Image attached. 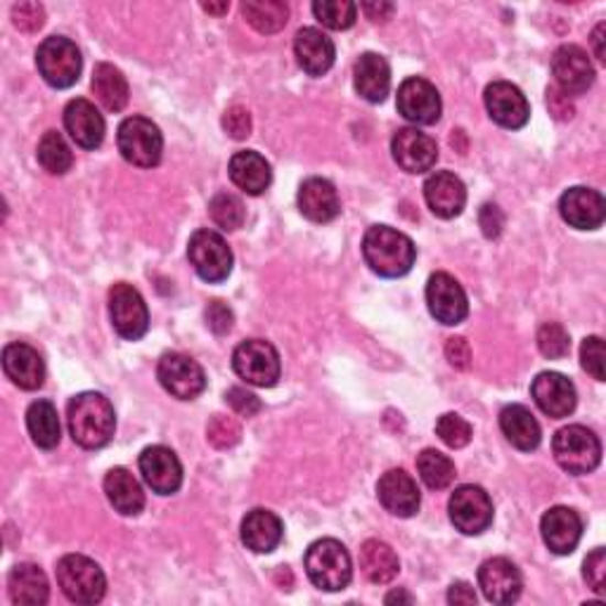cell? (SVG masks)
Here are the masks:
<instances>
[{
    "instance_id": "obj_1",
    "label": "cell",
    "mask_w": 606,
    "mask_h": 606,
    "mask_svg": "<svg viewBox=\"0 0 606 606\" xmlns=\"http://www.w3.org/2000/svg\"><path fill=\"white\" fill-rule=\"evenodd\" d=\"M69 434L74 443L86 451H100L115 436L117 414L109 398L98 391H84L74 396L67 405Z\"/></svg>"
},
{
    "instance_id": "obj_2",
    "label": "cell",
    "mask_w": 606,
    "mask_h": 606,
    "mask_svg": "<svg viewBox=\"0 0 606 606\" xmlns=\"http://www.w3.org/2000/svg\"><path fill=\"white\" fill-rule=\"evenodd\" d=\"M362 257L379 278H403L418 259V247L403 232L389 226H372L362 237Z\"/></svg>"
},
{
    "instance_id": "obj_3",
    "label": "cell",
    "mask_w": 606,
    "mask_h": 606,
    "mask_svg": "<svg viewBox=\"0 0 606 606\" xmlns=\"http://www.w3.org/2000/svg\"><path fill=\"white\" fill-rule=\"evenodd\" d=\"M306 573L315 587L325 593H339L354 578V566L339 540L323 538L315 540L306 552Z\"/></svg>"
},
{
    "instance_id": "obj_4",
    "label": "cell",
    "mask_w": 606,
    "mask_h": 606,
    "mask_svg": "<svg viewBox=\"0 0 606 606\" xmlns=\"http://www.w3.org/2000/svg\"><path fill=\"white\" fill-rule=\"evenodd\" d=\"M552 453L556 465L573 476L595 472L602 462V443L583 424H569L552 439Z\"/></svg>"
},
{
    "instance_id": "obj_5",
    "label": "cell",
    "mask_w": 606,
    "mask_h": 606,
    "mask_svg": "<svg viewBox=\"0 0 606 606\" xmlns=\"http://www.w3.org/2000/svg\"><path fill=\"white\" fill-rule=\"evenodd\" d=\"M57 585L74 604H98L107 593L102 569L84 554H67L57 562Z\"/></svg>"
},
{
    "instance_id": "obj_6",
    "label": "cell",
    "mask_w": 606,
    "mask_h": 606,
    "mask_svg": "<svg viewBox=\"0 0 606 606\" xmlns=\"http://www.w3.org/2000/svg\"><path fill=\"white\" fill-rule=\"evenodd\" d=\"M117 145L129 164L138 169H154L162 162L164 136L154 121L145 117H129L119 126Z\"/></svg>"
},
{
    "instance_id": "obj_7",
    "label": "cell",
    "mask_w": 606,
    "mask_h": 606,
    "mask_svg": "<svg viewBox=\"0 0 606 606\" xmlns=\"http://www.w3.org/2000/svg\"><path fill=\"white\" fill-rule=\"evenodd\" d=\"M36 67L53 88H72L82 76L84 59L74 41L65 36L45 39L36 51Z\"/></svg>"
},
{
    "instance_id": "obj_8",
    "label": "cell",
    "mask_w": 606,
    "mask_h": 606,
    "mask_svg": "<svg viewBox=\"0 0 606 606\" xmlns=\"http://www.w3.org/2000/svg\"><path fill=\"white\" fill-rule=\"evenodd\" d=\"M232 368L239 379L259 389L275 387L282 372L278 348L266 339H249L239 344L232 354Z\"/></svg>"
},
{
    "instance_id": "obj_9",
    "label": "cell",
    "mask_w": 606,
    "mask_h": 606,
    "mask_svg": "<svg viewBox=\"0 0 606 606\" xmlns=\"http://www.w3.org/2000/svg\"><path fill=\"white\" fill-rule=\"evenodd\" d=\"M187 259L204 282L218 284L232 273V251L216 230H197L190 237Z\"/></svg>"
},
{
    "instance_id": "obj_10",
    "label": "cell",
    "mask_w": 606,
    "mask_h": 606,
    "mask_svg": "<svg viewBox=\"0 0 606 606\" xmlns=\"http://www.w3.org/2000/svg\"><path fill=\"white\" fill-rule=\"evenodd\" d=\"M109 315L117 334L126 342H138L150 329V311L136 286L117 282L109 290Z\"/></svg>"
},
{
    "instance_id": "obj_11",
    "label": "cell",
    "mask_w": 606,
    "mask_h": 606,
    "mask_svg": "<svg viewBox=\"0 0 606 606\" xmlns=\"http://www.w3.org/2000/svg\"><path fill=\"white\" fill-rule=\"evenodd\" d=\"M451 521L465 535H481L493 523V500L481 486H459L448 502Z\"/></svg>"
},
{
    "instance_id": "obj_12",
    "label": "cell",
    "mask_w": 606,
    "mask_h": 606,
    "mask_svg": "<svg viewBox=\"0 0 606 606\" xmlns=\"http://www.w3.org/2000/svg\"><path fill=\"white\" fill-rule=\"evenodd\" d=\"M156 379L178 401H195L206 389L202 365L185 354H164L156 365Z\"/></svg>"
},
{
    "instance_id": "obj_13",
    "label": "cell",
    "mask_w": 606,
    "mask_h": 606,
    "mask_svg": "<svg viewBox=\"0 0 606 606\" xmlns=\"http://www.w3.org/2000/svg\"><path fill=\"white\" fill-rule=\"evenodd\" d=\"M426 306L441 325L455 327L467 321L469 301L462 284L448 273H434L426 282Z\"/></svg>"
},
{
    "instance_id": "obj_14",
    "label": "cell",
    "mask_w": 606,
    "mask_h": 606,
    "mask_svg": "<svg viewBox=\"0 0 606 606\" xmlns=\"http://www.w3.org/2000/svg\"><path fill=\"white\" fill-rule=\"evenodd\" d=\"M396 107L405 121L418 126H432L441 119L443 102L432 82H426L422 76H412L405 78L401 88H398Z\"/></svg>"
},
{
    "instance_id": "obj_15",
    "label": "cell",
    "mask_w": 606,
    "mask_h": 606,
    "mask_svg": "<svg viewBox=\"0 0 606 606\" xmlns=\"http://www.w3.org/2000/svg\"><path fill=\"white\" fill-rule=\"evenodd\" d=\"M140 474L159 496H173L183 486V465L166 445H150L140 455Z\"/></svg>"
},
{
    "instance_id": "obj_16",
    "label": "cell",
    "mask_w": 606,
    "mask_h": 606,
    "mask_svg": "<svg viewBox=\"0 0 606 606\" xmlns=\"http://www.w3.org/2000/svg\"><path fill=\"white\" fill-rule=\"evenodd\" d=\"M484 100L490 119L502 126V129H523L531 119L529 100H526V95L509 82H493L484 93Z\"/></svg>"
},
{
    "instance_id": "obj_17",
    "label": "cell",
    "mask_w": 606,
    "mask_h": 606,
    "mask_svg": "<svg viewBox=\"0 0 606 606\" xmlns=\"http://www.w3.org/2000/svg\"><path fill=\"white\" fill-rule=\"evenodd\" d=\"M554 84L564 95H583L595 84V67L578 45H562L552 57Z\"/></svg>"
},
{
    "instance_id": "obj_18",
    "label": "cell",
    "mask_w": 606,
    "mask_h": 606,
    "mask_svg": "<svg viewBox=\"0 0 606 606\" xmlns=\"http://www.w3.org/2000/svg\"><path fill=\"white\" fill-rule=\"evenodd\" d=\"M478 587L493 604H515L523 589L521 571L505 556H493L478 569Z\"/></svg>"
},
{
    "instance_id": "obj_19",
    "label": "cell",
    "mask_w": 606,
    "mask_h": 606,
    "mask_svg": "<svg viewBox=\"0 0 606 606\" xmlns=\"http://www.w3.org/2000/svg\"><path fill=\"white\" fill-rule=\"evenodd\" d=\"M531 396L535 405L552 420L569 418L578 403L576 387L560 372H540L531 385Z\"/></svg>"
},
{
    "instance_id": "obj_20",
    "label": "cell",
    "mask_w": 606,
    "mask_h": 606,
    "mask_svg": "<svg viewBox=\"0 0 606 606\" xmlns=\"http://www.w3.org/2000/svg\"><path fill=\"white\" fill-rule=\"evenodd\" d=\"M396 164L408 173H426L439 162V145L432 136L418 129H401L391 140Z\"/></svg>"
},
{
    "instance_id": "obj_21",
    "label": "cell",
    "mask_w": 606,
    "mask_h": 606,
    "mask_svg": "<svg viewBox=\"0 0 606 606\" xmlns=\"http://www.w3.org/2000/svg\"><path fill=\"white\" fill-rule=\"evenodd\" d=\"M377 498L387 512L401 519H410L418 515L422 505L418 484H414V478L403 469H391L379 478Z\"/></svg>"
},
{
    "instance_id": "obj_22",
    "label": "cell",
    "mask_w": 606,
    "mask_h": 606,
    "mask_svg": "<svg viewBox=\"0 0 606 606\" xmlns=\"http://www.w3.org/2000/svg\"><path fill=\"white\" fill-rule=\"evenodd\" d=\"M540 533L550 552L564 556L578 548L583 538V519L571 507H552L542 515Z\"/></svg>"
},
{
    "instance_id": "obj_23",
    "label": "cell",
    "mask_w": 606,
    "mask_h": 606,
    "mask_svg": "<svg viewBox=\"0 0 606 606\" xmlns=\"http://www.w3.org/2000/svg\"><path fill=\"white\" fill-rule=\"evenodd\" d=\"M424 199L434 216L451 220L462 214L467 204V187L455 173L436 171L424 183Z\"/></svg>"
},
{
    "instance_id": "obj_24",
    "label": "cell",
    "mask_w": 606,
    "mask_h": 606,
    "mask_svg": "<svg viewBox=\"0 0 606 606\" xmlns=\"http://www.w3.org/2000/svg\"><path fill=\"white\" fill-rule=\"evenodd\" d=\"M560 214L576 230H597L606 218V202L589 187H571L560 199Z\"/></svg>"
},
{
    "instance_id": "obj_25",
    "label": "cell",
    "mask_w": 606,
    "mask_h": 606,
    "mask_svg": "<svg viewBox=\"0 0 606 606\" xmlns=\"http://www.w3.org/2000/svg\"><path fill=\"white\" fill-rule=\"evenodd\" d=\"M3 370L14 387L36 391L43 387L45 365L39 350L29 344H8L3 348Z\"/></svg>"
},
{
    "instance_id": "obj_26",
    "label": "cell",
    "mask_w": 606,
    "mask_h": 606,
    "mask_svg": "<svg viewBox=\"0 0 606 606\" xmlns=\"http://www.w3.org/2000/svg\"><path fill=\"white\" fill-rule=\"evenodd\" d=\"M65 129L84 150H98L105 140V119L98 107L84 98H76L65 107Z\"/></svg>"
},
{
    "instance_id": "obj_27",
    "label": "cell",
    "mask_w": 606,
    "mask_h": 606,
    "mask_svg": "<svg viewBox=\"0 0 606 606\" xmlns=\"http://www.w3.org/2000/svg\"><path fill=\"white\" fill-rule=\"evenodd\" d=\"M294 53L301 69L309 76L327 74L334 65V57H337L332 39L323 34L321 29H313V26L299 31L294 41Z\"/></svg>"
},
{
    "instance_id": "obj_28",
    "label": "cell",
    "mask_w": 606,
    "mask_h": 606,
    "mask_svg": "<svg viewBox=\"0 0 606 606\" xmlns=\"http://www.w3.org/2000/svg\"><path fill=\"white\" fill-rule=\"evenodd\" d=\"M299 212L313 223H329L342 214V202L334 187L325 178H309L299 187Z\"/></svg>"
},
{
    "instance_id": "obj_29",
    "label": "cell",
    "mask_w": 606,
    "mask_h": 606,
    "mask_svg": "<svg viewBox=\"0 0 606 606\" xmlns=\"http://www.w3.org/2000/svg\"><path fill=\"white\" fill-rule=\"evenodd\" d=\"M228 173H230V181L251 197L263 195L270 181H273V171H270L266 156H261L253 150L232 154Z\"/></svg>"
},
{
    "instance_id": "obj_30",
    "label": "cell",
    "mask_w": 606,
    "mask_h": 606,
    "mask_svg": "<svg viewBox=\"0 0 606 606\" xmlns=\"http://www.w3.org/2000/svg\"><path fill=\"white\" fill-rule=\"evenodd\" d=\"M284 529L278 515L270 509H251L242 521V542L245 548L257 554H270L282 542Z\"/></svg>"
},
{
    "instance_id": "obj_31",
    "label": "cell",
    "mask_w": 606,
    "mask_h": 606,
    "mask_svg": "<svg viewBox=\"0 0 606 606\" xmlns=\"http://www.w3.org/2000/svg\"><path fill=\"white\" fill-rule=\"evenodd\" d=\"M356 90L362 100L372 105L385 102L391 88V69L389 62L377 53H365L356 62Z\"/></svg>"
},
{
    "instance_id": "obj_32",
    "label": "cell",
    "mask_w": 606,
    "mask_h": 606,
    "mask_svg": "<svg viewBox=\"0 0 606 606\" xmlns=\"http://www.w3.org/2000/svg\"><path fill=\"white\" fill-rule=\"evenodd\" d=\"M8 593L18 606H41L51 599V585L36 564H18L8 576Z\"/></svg>"
},
{
    "instance_id": "obj_33",
    "label": "cell",
    "mask_w": 606,
    "mask_h": 606,
    "mask_svg": "<svg viewBox=\"0 0 606 606\" xmlns=\"http://www.w3.org/2000/svg\"><path fill=\"white\" fill-rule=\"evenodd\" d=\"M105 493L111 507L123 517H136L145 507V493H142L138 478L123 467L109 469L105 476Z\"/></svg>"
},
{
    "instance_id": "obj_34",
    "label": "cell",
    "mask_w": 606,
    "mask_h": 606,
    "mask_svg": "<svg viewBox=\"0 0 606 606\" xmlns=\"http://www.w3.org/2000/svg\"><path fill=\"white\" fill-rule=\"evenodd\" d=\"M500 429L507 436V441L512 443L517 451H523V453L535 451L542 439L540 424L533 418V412L526 405H517V403L507 405L500 412Z\"/></svg>"
},
{
    "instance_id": "obj_35",
    "label": "cell",
    "mask_w": 606,
    "mask_h": 606,
    "mask_svg": "<svg viewBox=\"0 0 606 606\" xmlns=\"http://www.w3.org/2000/svg\"><path fill=\"white\" fill-rule=\"evenodd\" d=\"M360 571L362 576L375 585L391 583L398 571H401V562L398 554L381 540H368L360 548Z\"/></svg>"
},
{
    "instance_id": "obj_36",
    "label": "cell",
    "mask_w": 606,
    "mask_h": 606,
    "mask_svg": "<svg viewBox=\"0 0 606 606\" xmlns=\"http://www.w3.org/2000/svg\"><path fill=\"white\" fill-rule=\"evenodd\" d=\"M90 86L95 98H98V102L107 111H115L117 115V111H121L126 105H129V82H126V76L115 65L100 62L93 72Z\"/></svg>"
},
{
    "instance_id": "obj_37",
    "label": "cell",
    "mask_w": 606,
    "mask_h": 606,
    "mask_svg": "<svg viewBox=\"0 0 606 606\" xmlns=\"http://www.w3.org/2000/svg\"><path fill=\"white\" fill-rule=\"evenodd\" d=\"M26 429L39 448L53 451L62 439V426H59V414L57 408L51 401H36L31 403L26 410Z\"/></svg>"
},
{
    "instance_id": "obj_38",
    "label": "cell",
    "mask_w": 606,
    "mask_h": 606,
    "mask_svg": "<svg viewBox=\"0 0 606 606\" xmlns=\"http://www.w3.org/2000/svg\"><path fill=\"white\" fill-rule=\"evenodd\" d=\"M242 14L259 34H278L290 22V8L280 0H247Z\"/></svg>"
},
{
    "instance_id": "obj_39",
    "label": "cell",
    "mask_w": 606,
    "mask_h": 606,
    "mask_svg": "<svg viewBox=\"0 0 606 606\" xmlns=\"http://www.w3.org/2000/svg\"><path fill=\"white\" fill-rule=\"evenodd\" d=\"M418 472L426 488L445 490L455 481V465L448 455L426 448L418 455Z\"/></svg>"
},
{
    "instance_id": "obj_40",
    "label": "cell",
    "mask_w": 606,
    "mask_h": 606,
    "mask_svg": "<svg viewBox=\"0 0 606 606\" xmlns=\"http://www.w3.org/2000/svg\"><path fill=\"white\" fill-rule=\"evenodd\" d=\"M39 164L51 173V175H65L72 164L74 156L72 150L57 131H47L39 142Z\"/></svg>"
},
{
    "instance_id": "obj_41",
    "label": "cell",
    "mask_w": 606,
    "mask_h": 606,
    "mask_svg": "<svg viewBox=\"0 0 606 606\" xmlns=\"http://www.w3.org/2000/svg\"><path fill=\"white\" fill-rule=\"evenodd\" d=\"M313 14L323 26L346 31L356 24L358 6L350 3V0H317L313 3Z\"/></svg>"
},
{
    "instance_id": "obj_42",
    "label": "cell",
    "mask_w": 606,
    "mask_h": 606,
    "mask_svg": "<svg viewBox=\"0 0 606 606\" xmlns=\"http://www.w3.org/2000/svg\"><path fill=\"white\" fill-rule=\"evenodd\" d=\"M209 216L220 230L232 232V230H239L245 226L247 212H245L242 199L230 195V193H220L209 202Z\"/></svg>"
},
{
    "instance_id": "obj_43",
    "label": "cell",
    "mask_w": 606,
    "mask_h": 606,
    "mask_svg": "<svg viewBox=\"0 0 606 606\" xmlns=\"http://www.w3.org/2000/svg\"><path fill=\"white\" fill-rule=\"evenodd\" d=\"M206 441H209L216 451H230L242 441V426L230 414H214L206 426Z\"/></svg>"
},
{
    "instance_id": "obj_44",
    "label": "cell",
    "mask_w": 606,
    "mask_h": 606,
    "mask_svg": "<svg viewBox=\"0 0 606 606\" xmlns=\"http://www.w3.org/2000/svg\"><path fill=\"white\" fill-rule=\"evenodd\" d=\"M436 434L445 445H448V448L459 451L472 441V424L455 412H445L436 422Z\"/></svg>"
},
{
    "instance_id": "obj_45",
    "label": "cell",
    "mask_w": 606,
    "mask_h": 606,
    "mask_svg": "<svg viewBox=\"0 0 606 606\" xmlns=\"http://www.w3.org/2000/svg\"><path fill=\"white\" fill-rule=\"evenodd\" d=\"M538 348L540 354L550 360L566 358L571 350L569 332L560 323H545L538 329Z\"/></svg>"
},
{
    "instance_id": "obj_46",
    "label": "cell",
    "mask_w": 606,
    "mask_h": 606,
    "mask_svg": "<svg viewBox=\"0 0 606 606\" xmlns=\"http://www.w3.org/2000/svg\"><path fill=\"white\" fill-rule=\"evenodd\" d=\"M583 578L597 595H606V552L602 548L587 554L583 564Z\"/></svg>"
},
{
    "instance_id": "obj_47",
    "label": "cell",
    "mask_w": 606,
    "mask_h": 606,
    "mask_svg": "<svg viewBox=\"0 0 606 606\" xmlns=\"http://www.w3.org/2000/svg\"><path fill=\"white\" fill-rule=\"evenodd\" d=\"M581 365L587 375L604 381V342L599 337H587L581 346Z\"/></svg>"
},
{
    "instance_id": "obj_48",
    "label": "cell",
    "mask_w": 606,
    "mask_h": 606,
    "mask_svg": "<svg viewBox=\"0 0 606 606\" xmlns=\"http://www.w3.org/2000/svg\"><path fill=\"white\" fill-rule=\"evenodd\" d=\"M12 24L24 34H34L45 24V10L39 3H20L12 8Z\"/></svg>"
},
{
    "instance_id": "obj_49",
    "label": "cell",
    "mask_w": 606,
    "mask_h": 606,
    "mask_svg": "<svg viewBox=\"0 0 606 606\" xmlns=\"http://www.w3.org/2000/svg\"><path fill=\"white\" fill-rule=\"evenodd\" d=\"M223 129L232 140H245L251 136V115L245 107L235 105L223 115Z\"/></svg>"
},
{
    "instance_id": "obj_50",
    "label": "cell",
    "mask_w": 606,
    "mask_h": 606,
    "mask_svg": "<svg viewBox=\"0 0 606 606\" xmlns=\"http://www.w3.org/2000/svg\"><path fill=\"white\" fill-rule=\"evenodd\" d=\"M226 403L239 414V418H253V414H259L263 408L259 396H253L251 391H247L242 387H232L226 393Z\"/></svg>"
},
{
    "instance_id": "obj_51",
    "label": "cell",
    "mask_w": 606,
    "mask_h": 606,
    "mask_svg": "<svg viewBox=\"0 0 606 606\" xmlns=\"http://www.w3.org/2000/svg\"><path fill=\"white\" fill-rule=\"evenodd\" d=\"M232 323L235 315L223 301H212L209 306H206V325H209L214 334H228L232 329Z\"/></svg>"
},
{
    "instance_id": "obj_52",
    "label": "cell",
    "mask_w": 606,
    "mask_h": 606,
    "mask_svg": "<svg viewBox=\"0 0 606 606\" xmlns=\"http://www.w3.org/2000/svg\"><path fill=\"white\" fill-rule=\"evenodd\" d=\"M478 226L488 239H498L505 228V214L498 204H484L478 212Z\"/></svg>"
},
{
    "instance_id": "obj_53",
    "label": "cell",
    "mask_w": 606,
    "mask_h": 606,
    "mask_svg": "<svg viewBox=\"0 0 606 606\" xmlns=\"http://www.w3.org/2000/svg\"><path fill=\"white\" fill-rule=\"evenodd\" d=\"M445 358L451 360L455 370H469L472 365V348L465 337H453L445 344Z\"/></svg>"
},
{
    "instance_id": "obj_54",
    "label": "cell",
    "mask_w": 606,
    "mask_h": 606,
    "mask_svg": "<svg viewBox=\"0 0 606 606\" xmlns=\"http://www.w3.org/2000/svg\"><path fill=\"white\" fill-rule=\"evenodd\" d=\"M548 107H550V115L556 121H571L573 115H576V109H573V102L569 95H564L556 86L548 88Z\"/></svg>"
},
{
    "instance_id": "obj_55",
    "label": "cell",
    "mask_w": 606,
    "mask_h": 606,
    "mask_svg": "<svg viewBox=\"0 0 606 606\" xmlns=\"http://www.w3.org/2000/svg\"><path fill=\"white\" fill-rule=\"evenodd\" d=\"M362 12L368 14V20H372L375 24H385L391 20V14L396 12V6L393 3H387V0H370V3H362L360 6Z\"/></svg>"
},
{
    "instance_id": "obj_56",
    "label": "cell",
    "mask_w": 606,
    "mask_h": 606,
    "mask_svg": "<svg viewBox=\"0 0 606 606\" xmlns=\"http://www.w3.org/2000/svg\"><path fill=\"white\" fill-rule=\"evenodd\" d=\"M448 602L451 604H476V593L474 587L465 581H457L448 589Z\"/></svg>"
},
{
    "instance_id": "obj_57",
    "label": "cell",
    "mask_w": 606,
    "mask_h": 606,
    "mask_svg": "<svg viewBox=\"0 0 606 606\" xmlns=\"http://www.w3.org/2000/svg\"><path fill=\"white\" fill-rule=\"evenodd\" d=\"M604 31H606L604 22L597 24L595 31H593V47H595V57L599 62H606V57H604Z\"/></svg>"
},
{
    "instance_id": "obj_58",
    "label": "cell",
    "mask_w": 606,
    "mask_h": 606,
    "mask_svg": "<svg viewBox=\"0 0 606 606\" xmlns=\"http://www.w3.org/2000/svg\"><path fill=\"white\" fill-rule=\"evenodd\" d=\"M387 604H396V602H405V604H412L414 602V597L412 595H408V593H403V589H396V593H389L387 595V599H385Z\"/></svg>"
},
{
    "instance_id": "obj_59",
    "label": "cell",
    "mask_w": 606,
    "mask_h": 606,
    "mask_svg": "<svg viewBox=\"0 0 606 606\" xmlns=\"http://www.w3.org/2000/svg\"><path fill=\"white\" fill-rule=\"evenodd\" d=\"M202 8L209 14H226L230 10V3H202Z\"/></svg>"
}]
</instances>
